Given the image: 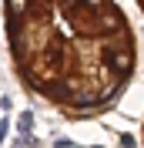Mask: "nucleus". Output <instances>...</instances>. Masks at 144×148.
Here are the masks:
<instances>
[{
    "label": "nucleus",
    "instance_id": "3",
    "mask_svg": "<svg viewBox=\"0 0 144 148\" xmlns=\"http://www.w3.org/2000/svg\"><path fill=\"white\" fill-rule=\"evenodd\" d=\"M134 3H137V7H141V14H144V0H134Z\"/></svg>",
    "mask_w": 144,
    "mask_h": 148
},
{
    "label": "nucleus",
    "instance_id": "2",
    "mask_svg": "<svg viewBox=\"0 0 144 148\" xmlns=\"http://www.w3.org/2000/svg\"><path fill=\"white\" fill-rule=\"evenodd\" d=\"M141 148H144V121H141Z\"/></svg>",
    "mask_w": 144,
    "mask_h": 148
},
{
    "label": "nucleus",
    "instance_id": "1",
    "mask_svg": "<svg viewBox=\"0 0 144 148\" xmlns=\"http://www.w3.org/2000/svg\"><path fill=\"white\" fill-rule=\"evenodd\" d=\"M17 81L64 118L111 111L137 74V34L117 0H3Z\"/></svg>",
    "mask_w": 144,
    "mask_h": 148
}]
</instances>
